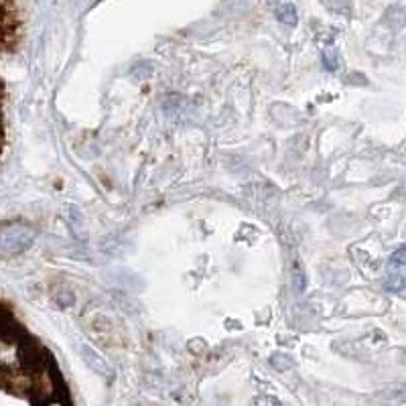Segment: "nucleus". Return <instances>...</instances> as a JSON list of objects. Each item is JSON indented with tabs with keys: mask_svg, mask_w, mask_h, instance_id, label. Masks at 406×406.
<instances>
[{
	"mask_svg": "<svg viewBox=\"0 0 406 406\" xmlns=\"http://www.w3.org/2000/svg\"><path fill=\"white\" fill-rule=\"evenodd\" d=\"M2 406H69L67 388L51 354L26 333H19L4 307Z\"/></svg>",
	"mask_w": 406,
	"mask_h": 406,
	"instance_id": "f257e3e1",
	"label": "nucleus"
},
{
	"mask_svg": "<svg viewBox=\"0 0 406 406\" xmlns=\"http://www.w3.org/2000/svg\"><path fill=\"white\" fill-rule=\"evenodd\" d=\"M35 234L26 226H4L2 227V252L4 254H15L23 252L33 244Z\"/></svg>",
	"mask_w": 406,
	"mask_h": 406,
	"instance_id": "f03ea898",
	"label": "nucleus"
},
{
	"mask_svg": "<svg viewBox=\"0 0 406 406\" xmlns=\"http://www.w3.org/2000/svg\"><path fill=\"white\" fill-rule=\"evenodd\" d=\"M0 31H2V47L10 51L17 45L19 39V19H17V8L10 2H0Z\"/></svg>",
	"mask_w": 406,
	"mask_h": 406,
	"instance_id": "7ed1b4c3",
	"label": "nucleus"
},
{
	"mask_svg": "<svg viewBox=\"0 0 406 406\" xmlns=\"http://www.w3.org/2000/svg\"><path fill=\"white\" fill-rule=\"evenodd\" d=\"M274 15H276V19H278L280 23H284V24H296V8H294V4H291V2H282V4H278L276 10H274Z\"/></svg>",
	"mask_w": 406,
	"mask_h": 406,
	"instance_id": "20e7f679",
	"label": "nucleus"
},
{
	"mask_svg": "<svg viewBox=\"0 0 406 406\" xmlns=\"http://www.w3.org/2000/svg\"><path fill=\"white\" fill-rule=\"evenodd\" d=\"M323 65L327 67L329 71H333L335 67H337V51L327 47V49H323Z\"/></svg>",
	"mask_w": 406,
	"mask_h": 406,
	"instance_id": "39448f33",
	"label": "nucleus"
},
{
	"mask_svg": "<svg viewBox=\"0 0 406 406\" xmlns=\"http://www.w3.org/2000/svg\"><path fill=\"white\" fill-rule=\"evenodd\" d=\"M390 266H392V268L406 266V246H400L394 254L390 256Z\"/></svg>",
	"mask_w": 406,
	"mask_h": 406,
	"instance_id": "423d86ee",
	"label": "nucleus"
},
{
	"mask_svg": "<svg viewBox=\"0 0 406 406\" xmlns=\"http://www.w3.org/2000/svg\"><path fill=\"white\" fill-rule=\"evenodd\" d=\"M402 284H404V280H402V276H398V274H394V276H392V278H390V280L386 282V287H388L390 291H398V289L402 287Z\"/></svg>",
	"mask_w": 406,
	"mask_h": 406,
	"instance_id": "0eeeda50",
	"label": "nucleus"
},
{
	"mask_svg": "<svg viewBox=\"0 0 406 406\" xmlns=\"http://www.w3.org/2000/svg\"><path fill=\"white\" fill-rule=\"evenodd\" d=\"M294 280H296V291H303L305 289V276L301 272H296L294 274Z\"/></svg>",
	"mask_w": 406,
	"mask_h": 406,
	"instance_id": "6e6552de",
	"label": "nucleus"
}]
</instances>
